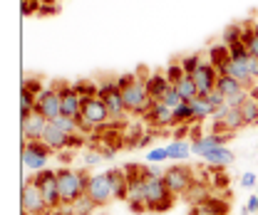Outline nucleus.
Returning <instances> with one entry per match:
<instances>
[{"instance_id":"obj_3","label":"nucleus","mask_w":258,"mask_h":215,"mask_svg":"<svg viewBox=\"0 0 258 215\" xmlns=\"http://www.w3.org/2000/svg\"><path fill=\"white\" fill-rule=\"evenodd\" d=\"M122 99H124V106L132 114H139V117H147V112L152 109L154 99L147 92V77H137L127 89H122Z\"/></svg>"},{"instance_id":"obj_42","label":"nucleus","mask_w":258,"mask_h":215,"mask_svg":"<svg viewBox=\"0 0 258 215\" xmlns=\"http://www.w3.org/2000/svg\"><path fill=\"white\" fill-rule=\"evenodd\" d=\"M206 101H209L214 109H219V106H224V104H226V96L219 92V89H214V92L206 94Z\"/></svg>"},{"instance_id":"obj_37","label":"nucleus","mask_w":258,"mask_h":215,"mask_svg":"<svg viewBox=\"0 0 258 215\" xmlns=\"http://www.w3.org/2000/svg\"><path fill=\"white\" fill-rule=\"evenodd\" d=\"M164 74H166V79H169L171 84H176V82H179L186 72H184V67H181L179 62H174V64H169V67L164 69Z\"/></svg>"},{"instance_id":"obj_11","label":"nucleus","mask_w":258,"mask_h":215,"mask_svg":"<svg viewBox=\"0 0 258 215\" xmlns=\"http://www.w3.org/2000/svg\"><path fill=\"white\" fill-rule=\"evenodd\" d=\"M47 119L40 112H32L30 117L20 119V134H23V144L25 141H42L45 131H47Z\"/></svg>"},{"instance_id":"obj_45","label":"nucleus","mask_w":258,"mask_h":215,"mask_svg":"<svg viewBox=\"0 0 258 215\" xmlns=\"http://www.w3.org/2000/svg\"><path fill=\"white\" fill-rule=\"evenodd\" d=\"M134 79H137V74H122V77H117L114 82H117V87H119V89H127Z\"/></svg>"},{"instance_id":"obj_20","label":"nucleus","mask_w":258,"mask_h":215,"mask_svg":"<svg viewBox=\"0 0 258 215\" xmlns=\"http://www.w3.org/2000/svg\"><path fill=\"white\" fill-rule=\"evenodd\" d=\"M109 176V183H112V190H114V198L119 200H127V190H129V176L124 168H112L107 171Z\"/></svg>"},{"instance_id":"obj_46","label":"nucleus","mask_w":258,"mask_h":215,"mask_svg":"<svg viewBox=\"0 0 258 215\" xmlns=\"http://www.w3.org/2000/svg\"><path fill=\"white\" fill-rule=\"evenodd\" d=\"M253 213H258V195H251L246 208H243V215H253Z\"/></svg>"},{"instance_id":"obj_22","label":"nucleus","mask_w":258,"mask_h":215,"mask_svg":"<svg viewBox=\"0 0 258 215\" xmlns=\"http://www.w3.org/2000/svg\"><path fill=\"white\" fill-rule=\"evenodd\" d=\"M221 74H228V77H233L241 87H253V79H251V74L246 72V67H243V62H233V60H228L226 62V67L221 69Z\"/></svg>"},{"instance_id":"obj_29","label":"nucleus","mask_w":258,"mask_h":215,"mask_svg":"<svg viewBox=\"0 0 258 215\" xmlns=\"http://www.w3.org/2000/svg\"><path fill=\"white\" fill-rule=\"evenodd\" d=\"M174 87H176V92L181 94V99H184V101H191L194 96H199V89H196V84H194L191 74H184Z\"/></svg>"},{"instance_id":"obj_38","label":"nucleus","mask_w":258,"mask_h":215,"mask_svg":"<svg viewBox=\"0 0 258 215\" xmlns=\"http://www.w3.org/2000/svg\"><path fill=\"white\" fill-rule=\"evenodd\" d=\"M243 37V25H231L224 32V45H233V42H241Z\"/></svg>"},{"instance_id":"obj_4","label":"nucleus","mask_w":258,"mask_h":215,"mask_svg":"<svg viewBox=\"0 0 258 215\" xmlns=\"http://www.w3.org/2000/svg\"><path fill=\"white\" fill-rule=\"evenodd\" d=\"M104 104H107V109H109V119L112 122H124V117H127V106H124V99H122V89L117 87V82H102L99 84V94H97Z\"/></svg>"},{"instance_id":"obj_26","label":"nucleus","mask_w":258,"mask_h":215,"mask_svg":"<svg viewBox=\"0 0 258 215\" xmlns=\"http://www.w3.org/2000/svg\"><path fill=\"white\" fill-rule=\"evenodd\" d=\"M228 60H231V55H228V45H224V42H221V45L209 47V62H211L219 72L226 67V62H228Z\"/></svg>"},{"instance_id":"obj_1","label":"nucleus","mask_w":258,"mask_h":215,"mask_svg":"<svg viewBox=\"0 0 258 215\" xmlns=\"http://www.w3.org/2000/svg\"><path fill=\"white\" fill-rule=\"evenodd\" d=\"M144 198H147V210H154V213H164L174 205V193L169 190L166 181L149 176L147 166H144Z\"/></svg>"},{"instance_id":"obj_39","label":"nucleus","mask_w":258,"mask_h":215,"mask_svg":"<svg viewBox=\"0 0 258 215\" xmlns=\"http://www.w3.org/2000/svg\"><path fill=\"white\" fill-rule=\"evenodd\" d=\"M166 158H169L166 146H159V149H152V151L147 154V163H164Z\"/></svg>"},{"instance_id":"obj_17","label":"nucleus","mask_w":258,"mask_h":215,"mask_svg":"<svg viewBox=\"0 0 258 215\" xmlns=\"http://www.w3.org/2000/svg\"><path fill=\"white\" fill-rule=\"evenodd\" d=\"M127 203L134 213H144L147 210V198H144V176L142 178H129L127 190Z\"/></svg>"},{"instance_id":"obj_43","label":"nucleus","mask_w":258,"mask_h":215,"mask_svg":"<svg viewBox=\"0 0 258 215\" xmlns=\"http://www.w3.org/2000/svg\"><path fill=\"white\" fill-rule=\"evenodd\" d=\"M40 10V0H23L20 3V13L28 18V15H32V13H37Z\"/></svg>"},{"instance_id":"obj_47","label":"nucleus","mask_w":258,"mask_h":215,"mask_svg":"<svg viewBox=\"0 0 258 215\" xmlns=\"http://www.w3.org/2000/svg\"><path fill=\"white\" fill-rule=\"evenodd\" d=\"M241 185H243V188H256L258 185L256 173H243V176H241Z\"/></svg>"},{"instance_id":"obj_49","label":"nucleus","mask_w":258,"mask_h":215,"mask_svg":"<svg viewBox=\"0 0 258 215\" xmlns=\"http://www.w3.org/2000/svg\"><path fill=\"white\" fill-rule=\"evenodd\" d=\"M37 13H40V15H52V13H57V5H40Z\"/></svg>"},{"instance_id":"obj_44","label":"nucleus","mask_w":258,"mask_h":215,"mask_svg":"<svg viewBox=\"0 0 258 215\" xmlns=\"http://www.w3.org/2000/svg\"><path fill=\"white\" fill-rule=\"evenodd\" d=\"M248 52L258 57V23L253 25V35H251V42H248Z\"/></svg>"},{"instance_id":"obj_16","label":"nucleus","mask_w":258,"mask_h":215,"mask_svg":"<svg viewBox=\"0 0 258 215\" xmlns=\"http://www.w3.org/2000/svg\"><path fill=\"white\" fill-rule=\"evenodd\" d=\"M144 119L152 124V126H157V129L174 126V109H169L164 101H154V104H152V109L147 112V117H144Z\"/></svg>"},{"instance_id":"obj_12","label":"nucleus","mask_w":258,"mask_h":215,"mask_svg":"<svg viewBox=\"0 0 258 215\" xmlns=\"http://www.w3.org/2000/svg\"><path fill=\"white\" fill-rule=\"evenodd\" d=\"M194 84H196V89H199V96H206L209 92H214L216 89V79H219V69L211 64V62H201L199 64V69L191 74Z\"/></svg>"},{"instance_id":"obj_48","label":"nucleus","mask_w":258,"mask_h":215,"mask_svg":"<svg viewBox=\"0 0 258 215\" xmlns=\"http://www.w3.org/2000/svg\"><path fill=\"white\" fill-rule=\"evenodd\" d=\"M102 158H104L102 154H97V151H92V154H87V156H85V166H97V163H99Z\"/></svg>"},{"instance_id":"obj_33","label":"nucleus","mask_w":258,"mask_h":215,"mask_svg":"<svg viewBox=\"0 0 258 215\" xmlns=\"http://www.w3.org/2000/svg\"><path fill=\"white\" fill-rule=\"evenodd\" d=\"M55 126H57V129H62L64 134H67V136H75V134H80V119H72V117H57V119H55Z\"/></svg>"},{"instance_id":"obj_8","label":"nucleus","mask_w":258,"mask_h":215,"mask_svg":"<svg viewBox=\"0 0 258 215\" xmlns=\"http://www.w3.org/2000/svg\"><path fill=\"white\" fill-rule=\"evenodd\" d=\"M20 208H23V215H42L50 210L47 200L42 198L40 188L35 185V181H25L23 185V193H20Z\"/></svg>"},{"instance_id":"obj_2","label":"nucleus","mask_w":258,"mask_h":215,"mask_svg":"<svg viewBox=\"0 0 258 215\" xmlns=\"http://www.w3.org/2000/svg\"><path fill=\"white\" fill-rule=\"evenodd\" d=\"M90 176L85 171H72V168H60L57 171V185H60V198L62 205H72L80 195L87 193Z\"/></svg>"},{"instance_id":"obj_41","label":"nucleus","mask_w":258,"mask_h":215,"mask_svg":"<svg viewBox=\"0 0 258 215\" xmlns=\"http://www.w3.org/2000/svg\"><path fill=\"white\" fill-rule=\"evenodd\" d=\"M211 185H214V188H228V176L224 173V168H216V171H214Z\"/></svg>"},{"instance_id":"obj_35","label":"nucleus","mask_w":258,"mask_h":215,"mask_svg":"<svg viewBox=\"0 0 258 215\" xmlns=\"http://www.w3.org/2000/svg\"><path fill=\"white\" fill-rule=\"evenodd\" d=\"M228 55H231V60L233 62H243L246 57H251L246 42H233V45H228Z\"/></svg>"},{"instance_id":"obj_21","label":"nucleus","mask_w":258,"mask_h":215,"mask_svg":"<svg viewBox=\"0 0 258 215\" xmlns=\"http://www.w3.org/2000/svg\"><path fill=\"white\" fill-rule=\"evenodd\" d=\"M42 141H45V144H47L52 151H62V149H67V146H70V136L64 134L62 129H57L52 122L47 124V131H45Z\"/></svg>"},{"instance_id":"obj_23","label":"nucleus","mask_w":258,"mask_h":215,"mask_svg":"<svg viewBox=\"0 0 258 215\" xmlns=\"http://www.w3.org/2000/svg\"><path fill=\"white\" fill-rule=\"evenodd\" d=\"M191 112H194V122H206V119H214V106L206 101V96H194L191 101Z\"/></svg>"},{"instance_id":"obj_18","label":"nucleus","mask_w":258,"mask_h":215,"mask_svg":"<svg viewBox=\"0 0 258 215\" xmlns=\"http://www.w3.org/2000/svg\"><path fill=\"white\" fill-rule=\"evenodd\" d=\"M169 87H171V82L166 79L164 72H154V74L147 77V92H149V96L154 101H161V96L169 92Z\"/></svg>"},{"instance_id":"obj_25","label":"nucleus","mask_w":258,"mask_h":215,"mask_svg":"<svg viewBox=\"0 0 258 215\" xmlns=\"http://www.w3.org/2000/svg\"><path fill=\"white\" fill-rule=\"evenodd\" d=\"M216 89L224 94L226 99H231V96H236V94H241L246 87H241L233 77H228V74H221L219 72V79H216Z\"/></svg>"},{"instance_id":"obj_28","label":"nucleus","mask_w":258,"mask_h":215,"mask_svg":"<svg viewBox=\"0 0 258 215\" xmlns=\"http://www.w3.org/2000/svg\"><path fill=\"white\" fill-rule=\"evenodd\" d=\"M166 151H169V158H174V161H181V158H186V156L191 154V141L174 139V141L166 146Z\"/></svg>"},{"instance_id":"obj_15","label":"nucleus","mask_w":258,"mask_h":215,"mask_svg":"<svg viewBox=\"0 0 258 215\" xmlns=\"http://www.w3.org/2000/svg\"><path fill=\"white\" fill-rule=\"evenodd\" d=\"M60 89V96H62V114L64 117H72V119H80L82 114V96L77 94L75 87H57Z\"/></svg>"},{"instance_id":"obj_13","label":"nucleus","mask_w":258,"mask_h":215,"mask_svg":"<svg viewBox=\"0 0 258 215\" xmlns=\"http://www.w3.org/2000/svg\"><path fill=\"white\" fill-rule=\"evenodd\" d=\"M231 139V134L228 131H211V134H201V136H196L191 139V154L196 156H204L209 154L211 149H216V146H226V141Z\"/></svg>"},{"instance_id":"obj_32","label":"nucleus","mask_w":258,"mask_h":215,"mask_svg":"<svg viewBox=\"0 0 258 215\" xmlns=\"http://www.w3.org/2000/svg\"><path fill=\"white\" fill-rule=\"evenodd\" d=\"M191 122H194V112L189 101H184L181 106L174 109V126H184V124H191Z\"/></svg>"},{"instance_id":"obj_27","label":"nucleus","mask_w":258,"mask_h":215,"mask_svg":"<svg viewBox=\"0 0 258 215\" xmlns=\"http://www.w3.org/2000/svg\"><path fill=\"white\" fill-rule=\"evenodd\" d=\"M35 101H37V94L32 92L28 84H23V89H20V119L30 117L35 112Z\"/></svg>"},{"instance_id":"obj_34","label":"nucleus","mask_w":258,"mask_h":215,"mask_svg":"<svg viewBox=\"0 0 258 215\" xmlns=\"http://www.w3.org/2000/svg\"><path fill=\"white\" fill-rule=\"evenodd\" d=\"M72 87L77 89V94H80L82 99H90V96H97V94H99V84H95V82H87V79L75 82Z\"/></svg>"},{"instance_id":"obj_40","label":"nucleus","mask_w":258,"mask_h":215,"mask_svg":"<svg viewBox=\"0 0 258 215\" xmlns=\"http://www.w3.org/2000/svg\"><path fill=\"white\" fill-rule=\"evenodd\" d=\"M201 62H204L201 60V55H191V57H184L179 64L184 67V72H186V74H194V72L199 69V64H201Z\"/></svg>"},{"instance_id":"obj_14","label":"nucleus","mask_w":258,"mask_h":215,"mask_svg":"<svg viewBox=\"0 0 258 215\" xmlns=\"http://www.w3.org/2000/svg\"><path fill=\"white\" fill-rule=\"evenodd\" d=\"M87 195L95 200L97 205H104L114 198V190H112V183H109V176L107 173H97L90 178L87 183Z\"/></svg>"},{"instance_id":"obj_50","label":"nucleus","mask_w":258,"mask_h":215,"mask_svg":"<svg viewBox=\"0 0 258 215\" xmlns=\"http://www.w3.org/2000/svg\"><path fill=\"white\" fill-rule=\"evenodd\" d=\"M60 161H62V163L72 161V151H70V154H67V151H64V154H60Z\"/></svg>"},{"instance_id":"obj_7","label":"nucleus","mask_w":258,"mask_h":215,"mask_svg":"<svg viewBox=\"0 0 258 215\" xmlns=\"http://www.w3.org/2000/svg\"><path fill=\"white\" fill-rule=\"evenodd\" d=\"M35 112H40L47 122H55L57 117H62V96H60V89L57 87H50V89L37 92Z\"/></svg>"},{"instance_id":"obj_54","label":"nucleus","mask_w":258,"mask_h":215,"mask_svg":"<svg viewBox=\"0 0 258 215\" xmlns=\"http://www.w3.org/2000/svg\"><path fill=\"white\" fill-rule=\"evenodd\" d=\"M256 101H258V99H256Z\"/></svg>"},{"instance_id":"obj_19","label":"nucleus","mask_w":258,"mask_h":215,"mask_svg":"<svg viewBox=\"0 0 258 215\" xmlns=\"http://www.w3.org/2000/svg\"><path fill=\"white\" fill-rule=\"evenodd\" d=\"M233 151L231 149H226V146H216V149H211L209 154L204 156V163L206 166H211V168H226V166H231L233 163Z\"/></svg>"},{"instance_id":"obj_5","label":"nucleus","mask_w":258,"mask_h":215,"mask_svg":"<svg viewBox=\"0 0 258 215\" xmlns=\"http://www.w3.org/2000/svg\"><path fill=\"white\" fill-rule=\"evenodd\" d=\"M50 146L45 141H25L23 144V166L25 171L30 173H40L47 168V161H50Z\"/></svg>"},{"instance_id":"obj_6","label":"nucleus","mask_w":258,"mask_h":215,"mask_svg":"<svg viewBox=\"0 0 258 215\" xmlns=\"http://www.w3.org/2000/svg\"><path fill=\"white\" fill-rule=\"evenodd\" d=\"M32 181H35V185L40 188L42 198L47 200L50 210H52V208H57V205H62V198H60V185H57V171L45 168V171L35 173V176H32Z\"/></svg>"},{"instance_id":"obj_31","label":"nucleus","mask_w":258,"mask_h":215,"mask_svg":"<svg viewBox=\"0 0 258 215\" xmlns=\"http://www.w3.org/2000/svg\"><path fill=\"white\" fill-rule=\"evenodd\" d=\"M97 208V203L85 193V195H80L72 205H70V213L72 215H92V210Z\"/></svg>"},{"instance_id":"obj_24","label":"nucleus","mask_w":258,"mask_h":215,"mask_svg":"<svg viewBox=\"0 0 258 215\" xmlns=\"http://www.w3.org/2000/svg\"><path fill=\"white\" fill-rule=\"evenodd\" d=\"M209 193H211V183H194L191 188L184 193V198L196 208V205H201V203H206V200L211 198Z\"/></svg>"},{"instance_id":"obj_53","label":"nucleus","mask_w":258,"mask_h":215,"mask_svg":"<svg viewBox=\"0 0 258 215\" xmlns=\"http://www.w3.org/2000/svg\"><path fill=\"white\" fill-rule=\"evenodd\" d=\"M256 151H258V144H256Z\"/></svg>"},{"instance_id":"obj_36","label":"nucleus","mask_w":258,"mask_h":215,"mask_svg":"<svg viewBox=\"0 0 258 215\" xmlns=\"http://www.w3.org/2000/svg\"><path fill=\"white\" fill-rule=\"evenodd\" d=\"M161 101H164V104H166L169 109H176V106H181V104H184V99H181V94L176 92V87H174V84L169 87V92H166V94H164V96H161Z\"/></svg>"},{"instance_id":"obj_30","label":"nucleus","mask_w":258,"mask_h":215,"mask_svg":"<svg viewBox=\"0 0 258 215\" xmlns=\"http://www.w3.org/2000/svg\"><path fill=\"white\" fill-rule=\"evenodd\" d=\"M238 112H241V117H243V122L248 124V126H253L258 124V101L253 96H248L241 106H238Z\"/></svg>"},{"instance_id":"obj_10","label":"nucleus","mask_w":258,"mask_h":215,"mask_svg":"<svg viewBox=\"0 0 258 215\" xmlns=\"http://www.w3.org/2000/svg\"><path fill=\"white\" fill-rule=\"evenodd\" d=\"M80 119H82V122H87L92 129L104 126L107 122H112V119H109V109H107V104H104L99 96L82 99V114H80Z\"/></svg>"},{"instance_id":"obj_9","label":"nucleus","mask_w":258,"mask_h":215,"mask_svg":"<svg viewBox=\"0 0 258 215\" xmlns=\"http://www.w3.org/2000/svg\"><path fill=\"white\" fill-rule=\"evenodd\" d=\"M164 181H166L169 190L174 195H184L194 185V168L191 166H184V163H176V166H171L164 173Z\"/></svg>"},{"instance_id":"obj_52","label":"nucleus","mask_w":258,"mask_h":215,"mask_svg":"<svg viewBox=\"0 0 258 215\" xmlns=\"http://www.w3.org/2000/svg\"><path fill=\"white\" fill-rule=\"evenodd\" d=\"M256 195H258V185H256Z\"/></svg>"},{"instance_id":"obj_51","label":"nucleus","mask_w":258,"mask_h":215,"mask_svg":"<svg viewBox=\"0 0 258 215\" xmlns=\"http://www.w3.org/2000/svg\"><path fill=\"white\" fill-rule=\"evenodd\" d=\"M251 96L258 99V82H253V87H251Z\"/></svg>"}]
</instances>
